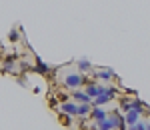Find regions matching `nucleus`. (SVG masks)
Listing matches in <instances>:
<instances>
[{
  "mask_svg": "<svg viewBox=\"0 0 150 130\" xmlns=\"http://www.w3.org/2000/svg\"><path fill=\"white\" fill-rule=\"evenodd\" d=\"M82 84H88V78H86L84 74H66V76L62 78V86H64V88L76 90V88L82 86Z\"/></svg>",
  "mask_w": 150,
  "mask_h": 130,
  "instance_id": "1",
  "label": "nucleus"
},
{
  "mask_svg": "<svg viewBox=\"0 0 150 130\" xmlns=\"http://www.w3.org/2000/svg\"><path fill=\"white\" fill-rule=\"evenodd\" d=\"M124 124H128V126H136V122L140 120V112H136V110H128L126 116H124Z\"/></svg>",
  "mask_w": 150,
  "mask_h": 130,
  "instance_id": "2",
  "label": "nucleus"
},
{
  "mask_svg": "<svg viewBox=\"0 0 150 130\" xmlns=\"http://www.w3.org/2000/svg\"><path fill=\"white\" fill-rule=\"evenodd\" d=\"M60 110H62L66 116H76V104H74V102H68V100L62 102V104H60Z\"/></svg>",
  "mask_w": 150,
  "mask_h": 130,
  "instance_id": "3",
  "label": "nucleus"
},
{
  "mask_svg": "<svg viewBox=\"0 0 150 130\" xmlns=\"http://www.w3.org/2000/svg\"><path fill=\"white\" fill-rule=\"evenodd\" d=\"M106 116H108V114L104 112L102 108H92V110H90V118L96 120V122H102V120H106Z\"/></svg>",
  "mask_w": 150,
  "mask_h": 130,
  "instance_id": "4",
  "label": "nucleus"
},
{
  "mask_svg": "<svg viewBox=\"0 0 150 130\" xmlns=\"http://www.w3.org/2000/svg\"><path fill=\"white\" fill-rule=\"evenodd\" d=\"M72 98L78 100V102H82V104H90V102H92L88 96L84 94V90H74V92H72Z\"/></svg>",
  "mask_w": 150,
  "mask_h": 130,
  "instance_id": "5",
  "label": "nucleus"
},
{
  "mask_svg": "<svg viewBox=\"0 0 150 130\" xmlns=\"http://www.w3.org/2000/svg\"><path fill=\"white\" fill-rule=\"evenodd\" d=\"M90 104H76V116H90Z\"/></svg>",
  "mask_w": 150,
  "mask_h": 130,
  "instance_id": "6",
  "label": "nucleus"
},
{
  "mask_svg": "<svg viewBox=\"0 0 150 130\" xmlns=\"http://www.w3.org/2000/svg\"><path fill=\"white\" fill-rule=\"evenodd\" d=\"M94 78H102V80H110V78H114V72L112 70H96L94 72Z\"/></svg>",
  "mask_w": 150,
  "mask_h": 130,
  "instance_id": "7",
  "label": "nucleus"
},
{
  "mask_svg": "<svg viewBox=\"0 0 150 130\" xmlns=\"http://www.w3.org/2000/svg\"><path fill=\"white\" fill-rule=\"evenodd\" d=\"M34 70L38 72V74H46L50 68H48V66H46V64H44V62H42L40 58H36V66H34Z\"/></svg>",
  "mask_w": 150,
  "mask_h": 130,
  "instance_id": "8",
  "label": "nucleus"
},
{
  "mask_svg": "<svg viewBox=\"0 0 150 130\" xmlns=\"http://www.w3.org/2000/svg\"><path fill=\"white\" fill-rule=\"evenodd\" d=\"M78 68H80L82 72H88V70H90V62H88V60H84V58L78 60Z\"/></svg>",
  "mask_w": 150,
  "mask_h": 130,
  "instance_id": "9",
  "label": "nucleus"
},
{
  "mask_svg": "<svg viewBox=\"0 0 150 130\" xmlns=\"http://www.w3.org/2000/svg\"><path fill=\"white\" fill-rule=\"evenodd\" d=\"M134 130H150V126H148V120L146 122H136V126H134Z\"/></svg>",
  "mask_w": 150,
  "mask_h": 130,
  "instance_id": "10",
  "label": "nucleus"
},
{
  "mask_svg": "<svg viewBox=\"0 0 150 130\" xmlns=\"http://www.w3.org/2000/svg\"><path fill=\"white\" fill-rule=\"evenodd\" d=\"M16 36H18V34H16V28H12V32H10V40H18Z\"/></svg>",
  "mask_w": 150,
  "mask_h": 130,
  "instance_id": "11",
  "label": "nucleus"
}]
</instances>
